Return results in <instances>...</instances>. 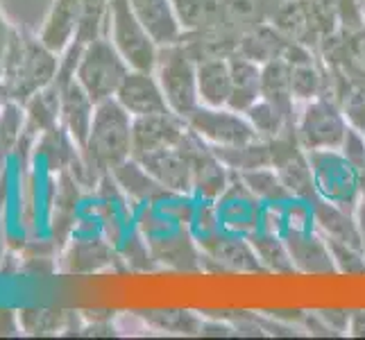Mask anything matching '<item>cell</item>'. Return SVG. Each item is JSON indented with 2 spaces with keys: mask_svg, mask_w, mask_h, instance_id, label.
Masks as SVG:
<instances>
[{
  "mask_svg": "<svg viewBox=\"0 0 365 340\" xmlns=\"http://www.w3.org/2000/svg\"><path fill=\"white\" fill-rule=\"evenodd\" d=\"M61 59L41 39L11 32L5 53L0 93L5 100L28 105V100L57 80Z\"/></svg>",
  "mask_w": 365,
  "mask_h": 340,
  "instance_id": "cell-1",
  "label": "cell"
},
{
  "mask_svg": "<svg viewBox=\"0 0 365 340\" xmlns=\"http://www.w3.org/2000/svg\"><path fill=\"white\" fill-rule=\"evenodd\" d=\"M132 120L134 118L120 107L116 98L96 105L89 138L80 150L82 168L86 172L100 180L132 157Z\"/></svg>",
  "mask_w": 365,
  "mask_h": 340,
  "instance_id": "cell-2",
  "label": "cell"
},
{
  "mask_svg": "<svg viewBox=\"0 0 365 340\" xmlns=\"http://www.w3.org/2000/svg\"><path fill=\"white\" fill-rule=\"evenodd\" d=\"M155 75L161 84L168 109L186 120L200 107V98H197V61L188 53V48L182 43V39L178 43L159 48Z\"/></svg>",
  "mask_w": 365,
  "mask_h": 340,
  "instance_id": "cell-3",
  "label": "cell"
},
{
  "mask_svg": "<svg viewBox=\"0 0 365 340\" xmlns=\"http://www.w3.org/2000/svg\"><path fill=\"white\" fill-rule=\"evenodd\" d=\"M128 73V61L120 57L109 36H98L82 46L78 66H75V80L98 105L109 98H116V91L120 89Z\"/></svg>",
  "mask_w": 365,
  "mask_h": 340,
  "instance_id": "cell-4",
  "label": "cell"
},
{
  "mask_svg": "<svg viewBox=\"0 0 365 340\" xmlns=\"http://www.w3.org/2000/svg\"><path fill=\"white\" fill-rule=\"evenodd\" d=\"M309 161L316 197L354 213L363 193V180L347 157L341 150H316L309 153Z\"/></svg>",
  "mask_w": 365,
  "mask_h": 340,
  "instance_id": "cell-5",
  "label": "cell"
},
{
  "mask_svg": "<svg viewBox=\"0 0 365 340\" xmlns=\"http://www.w3.org/2000/svg\"><path fill=\"white\" fill-rule=\"evenodd\" d=\"M349 132V123L336 98L322 96L309 100L299 107L295 120V136L307 153L316 150H341L345 136Z\"/></svg>",
  "mask_w": 365,
  "mask_h": 340,
  "instance_id": "cell-6",
  "label": "cell"
},
{
  "mask_svg": "<svg viewBox=\"0 0 365 340\" xmlns=\"http://www.w3.org/2000/svg\"><path fill=\"white\" fill-rule=\"evenodd\" d=\"M109 39L116 46L120 57L134 71H150L157 66L159 46L145 25L136 19L128 0H109Z\"/></svg>",
  "mask_w": 365,
  "mask_h": 340,
  "instance_id": "cell-7",
  "label": "cell"
},
{
  "mask_svg": "<svg viewBox=\"0 0 365 340\" xmlns=\"http://www.w3.org/2000/svg\"><path fill=\"white\" fill-rule=\"evenodd\" d=\"M202 254V270H220L232 274H263L259 257L250 238L227 230H216L195 241Z\"/></svg>",
  "mask_w": 365,
  "mask_h": 340,
  "instance_id": "cell-8",
  "label": "cell"
},
{
  "mask_svg": "<svg viewBox=\"0 0 365 340\" xmlns=\"http://www.w3.org/2000/svg\"><path fill=\"white\" fill-rule=\"evenodd\" d=\"M188 130L195 132L211 148H232L247 141H255L257 132L252 130L245 113L232 107H205L200 105L186 118Z\"/></svg>",
  "mask_w": 365,
  "mask_h": 340,
  "instance_id": "cell-9",
  "label": "cell"
},
{
  "mask_svg": "<svg viewBox=\"0 0 365 340\" xmlns=\"http://www.w3.org/2000/svg\"><path fill=\"white\" fill-rule=\"evenodd\" d=\"M180 148L191 166L193 195L197 200H216L232 182V170L225 166L207 141H202L195 132L188 130L180 141Z\"/></svg>",
  "mask_w": 365,
  "mask_h": 340,
  "instance_id": "cell-10",
  "label": "cell"
},
{
  "mask_svg": "<svg viewBox=\"0 0 365 340\" xmlns=\"http://www.w3.org/2000/svg\"><path fill=\"white\" fill-rule=\"evenodd\" d=\"M213 205H216V213L222 230L250 236L263 227L266 205L250 191L247 184L238 175H232L230 186L213 200Z\"/></svg>",
  "mask_w": 365,
  "mask_h": 340,
  "instance_id": "cell-11",
  "label": "cell"
},
{
  "mask_svg": "<svg viewBox=\"0 0 365 340\" xmlns=\"http://www.w3.org/2000/svg\"><path fill=\"white\" fill-rule=\"evenodd\" d=\"M268 143H270V155H272V168L279 175L286 191L299 200L316 197L309 153L299 145L295 130L277 136Z\"/></svg>",
  "mask_w": 365,
  "mask_h": 340,
  "instance_id": "cell-12",
  "label": "cell"
},
{
  "mask_svg": "<svg viewBox=\"0 0 365 340\" xmlns=\"http://www.w3.org/2000/svg\"><path fill=\"white\" fill-rule=\"evenodd\" d=\"M186 132V120L170 109L161 113H150V116H136L132 120V157L136 159L163 148L180 145Z\"/></svg>",
  "mask_w": 365,
  "mask_h": 340,
  "instance_id": "cell-13",
  "label": "cell"
},
{
  "mask_svg": "<svg viewBox=\"0 0 365 340\" xmlns=\"http://www.w3.org/2000/svg\"><path fill=\"white\" fill-rule=\"evenodd\" d=\"M116 100L132 118L168 111V103H166V98H163L161 84L157 80L155 71L150 73V71L130 68V73L125 75V80L120 84V89L116 91Z\"/></svg>",
  "mask_w": 365,
  "mask_h": 340,
  "instance_id": "cell-14",
  "label": "cell"
},
{
  "mask_svg": "<svg viewBox=\"0 0 365 340\" xmlns=\"http://www.w3.org/2000/svg\"><path fill=\"white\" fill-rule=\"evenodd\" d=\"M284 238H286L288 254H291L295 274H313V277L336 274L329 245H327V241L316 230L291 232V234H284Z\"/></svg>",
  "mask_w": 365,
  "mask_h": 340,
  "instance_id": "cell-15",
  "label": "cell"
},
{
  "mask_svg": "<svg viewBox=\"0 0 365 340\" xmlns=\"http://www.w3.org/2000/svg\"><path fill=\"white\" fill-rule=\"evenodd\" d=\"M134 159V157H132ZM136 161L153 175V180L173 193H188L193 195V182H191V166L184 157L182 148H163L157 153H148L143 157H136Z\"/></svg>",
  "mask_w": 365,
  "mask_h": 340,
  "instance_id": "cell-16",
  "label": "cell"
},
{
  "mask_svg": "<svg viewBox=\"0 0 365 340\" xmlns=\"http://www.w3.org/2000/svg\"><path fill=\"white\" fill-rule=\"evenodd\" d=\"M57 86H59V100H61V125H64L68 136L82 150L86 138H89L96 103L75 78Z\"/></svg>",
  "mask_w": 365,
  "mask_h": 340,
  "instance_id": "cell-17",
  "label": "cell"
},
{
  "mask_svg": "<svg viewBox=\"0 0 365 340\" xmlns=\"http://www.w3.org/2000/svg\"><path fill=\"white\" fill-rule=\"evenodd\" d=\"M311 202H313V222H316V232L327 243H343V245L363 247L354 213L343 207H336L331 202H324L320 197H313Z\"/></svg>",
  "mask_w": 365,
  "mask_h": 340,
  "instance_id": "cell-18",
  "label": "cell"
},
{
  "mask_svg": "<svg viewBox=\"0 0 365 340\" xmlns=\"http://www.w3.org/2000/svg\"><path fill=\"white\" fill-rule=\"evenodd\" d=\"M128 3L136 19L153 34L159 48L178 43L182 39V28L178 19H175L170 0H128Z\"/></svg>",
  "mask_w": 365,
  "mask_h": 340,
  "instance_id": "cell-19",
  "label": "cell"
},
{
  "mask_svg": "<svg viewBox=\"0 0 365 340\" xmlns=\"http://www.w3.org/2000/svg\"><path fill=\"white\" fill-rule=\"evenodd\" d=\"M232 93L230 57H207L197 61V98L205 107H227Z\"/></svg>",
  "mask_w": 365,
  "mask_h": 340,
  "instance_id": "cell-20",
  "label": "cell"
},
{
  "mask_svg": "<svg viewBox=\"0 0 365 340\" xmlns=\"http://www.w3.org/2000/svg\"><path fill=\"white\" fill-rule=\"evenodd\" d=\"M261 98L284 111L293 123L297 120L299 103L293 98L291 89V66L284 57L272 59L261 66Z\"/></svg>",
  "mask_w": 365,
  "mask_h": 340,
  "instance_id": "cell-21",
  "label": "cell"
},
{
  "mask_svg": "<svg viewBox=\"0 0 365 340\" xmlns=\"http://www.w3.org/2000/svg\"><path fill=\"white\" fill-rule=\"evenodd\" d=\"M80 11H82V0H55L39 39L50 50H55L57 55L64 53L75 41V32H78L80 25Z\"/></svg>",
  "mask_w": 365,
  "mask_h": 340,
  "instance_id": "cell-22",
  "label": "cell"
},
{
  "mask_svg": "<svg viewBox=\"0 0 365 340\" xmlns=\"http://www.w3.org/2000/svg\"><path fill=\"white\" fill-rule=\"evenodd\" d=\"M270 23L286 36L288 41L304 43V46H311L318 50L320 39H318L316 30H313V23H311L304 0H279L270 16Z\"/></svg>",
  "mask_w": 365,
  "mask_h": 340,
  "instance_id": "cell-23",
  "label": "cell"
},
{
  "mask_svg": "<svg viewBox=\"0 0 365 340\" xmlns=\"http://www.w3.org/2000/svg\"><path fill=\"white\" fill-rule=\"evenodd\" d=\"M288 46H291V41H288L286 36L268 21V23H261L257 28H252L238 36L236 53L263 66L272 59L284 57Z\"/></svg>",
  "mask_w": 365,
  "mask_h": 340,
  "instance_id": "cell-24",
  "label": "cell"
},
{
  "mask_svg": "<svg viewBox=\"0 0 365 340\" xmlns=\"http://www.w3.org/2000/svg\"><path fill=\"white\" fill-rule=\"evenodd\" d=\"M279 0H220V25L234 36L268 23Z\"/></svg>",
  "mask_w": 365,
  "mask_h": 340,
  "instance_id": "cell-25",
  "label": "cell"
},
{
  "mask_svg": "<svg viewBox=\"0 0 365 340\" xmlns=\"http://www.w3.org/2000/svg\"><path fill=\"white\" fill-rule=\"evenodd\" d=\"M109 175L118 184L120 193L128 197V202H132L134 207L155 202V200L166 191V188H161L153 180V175H150L141 163L132 157L125 159L123 163H118L116 168H111Z\"/></svg>",
  "mask_w": 365,
  "mask_h": 340,
  "instance_id": "cell-26",
  "label": "cell"
},
{
  "mask_svg": "<svg viewBox=\"0 0 365 340\" xmlns=\"http://www.w3.org/2000/svg\"><path fill=\"white\" fill-rule=\"evenodd\" d=\"M230 73H232V93L227 107L245 113L257 100H261V64L238 53H232Z\"/></svg>",
  "mask_w": 365,
  "mask_h": 340,
  "instance_id": "cell-27",
  "label": "cell"
},
{
  "mask_svg": "<svg viewBox=\"0 0 365 340\" xmlns=\"http://www.w3.org/2000/svg\"><path fill=\"white\" fill-rule=\"evenodd\" d=\"M250 243L255 247L259 263L263 272H272V274H295L291 254H288V245L286 238L279 232H272L261 227L259 232L250 234Z\"/></svg>",
  "mask_w": 365,
  "mask_h": 340,
  "instance_id": "cell-28",
  "label": "cell"
},
{
  "mask_svg": "<svg viewBox=\"0 0 365 340\" xmlns=\"http://www.w3.org/2000/svg\"><path fill=\"white\" fill-rule=\"evenodd\" d=\"M216 155L222 159V163L232 170V175H243L257 168L272 166V155H270V143L263 138H255L241 145L232 148H213Z\"/></svg>",
  "mask_w": 365,
  "mask_h": 340,
  "instance_id": "cell-29",
  "label": "cell"
},
{
  "mask_svg": "<svg viewBox=\"0 0 365 340\" xmlns=\"http://www.w3.org/2000/svg\"><path fill=\"white\" fill-rule=\"evenodd\" d=\"M182 34L205 32L220 23V0H170Z\"/></svg>",
  "mask_w": 365,
  "mask_h": 340,
  "instance_id": "cell-30",
  "label": "cell"
},
{
  "mask_svg": "<svg viewBox=\"0 0 365 340\" xmlns=\"http://www.w3.org/2000/svg\"><path fill=\"white\" fill-rule=\"evenodd\" d=\"M148 326H153L157 331H168L178 336H195L202 334L205 320L195 316L193 311L182 309H159V311H143L138 313Z\"/></svg>",
  "mask_w": 365,
  "mask_h": 340,
  "instance_id": "cell-31",
  "label": "cell"
},
{
  "mask_svg": "<svg viewBox=\"0 0 365 340\" xmlns=\"http://www.w3.org/2000/svg\"><path fill=\"white\" fill-rule=\"evenodd\" d=\"M245 116L252 125V130H255L257 136L263 138V141H272V138L295 130V123L288 118L284 111H279L272 103H268V100H263V98L257 100V103L245 111Z\"/></svg>",
  "mask_w": 365,
  "mask_h": 340,
  "instance_id": "cell-32",
  "label": "cell"
},
{
  "mask_svg": "<svg viewBox=\"0 0 365 340\" xmlns=\"http://www.w3.org/2000/svg\"><path fill=\"white\" fill-rule=\"evenodd\" d=\"M114 259V245H109L103 238H82V241L73 243L68 254V270L78 272H93L105 268L107 263Z\"/></svg>",
  "mask_w": 365,
  "mask_h": 340,
  "instance_id": "cell-33",
  "label": "cell"
},
{
  "mask_svg": "<svg viewBox=\"0 0 365 340\" xmlns=\"http://www.w3.org/2000/svg\"><path fill=\"white\" fill-rule=\"evenodd\" d=\"M252 193H255L263 205L266 207H272V205H282L286 202L288 197H293L291 193L286 191V186L282 184L279 175L274 172L272 166H266V168H257V170H250V172H243L238 175Z\"/></svg>",
  "mask_w": 365,
  "mask_h": 340,
  "instance_id": "cell-34",
  "label": "cell"
},
{
  "mask_svg": "<svg viewBox=\"0 0 365 340\" xmlns=\"http://www.w3.org/2000/svg\"><path fill=\"white\" fill-rule=\"evenodd\" d=\"M23 324L32 334H46L59 326L61 311H23Z\"/></svg>",
  "mask_w": 365,
  "mask_h": 340,
  "instance_id": "cell-35",
  "label": "cell"
},
{
  "mask_svg": "<svg viewBox=\"0 0 365 340\" xmlns=\"http://www.w3.org/2000/svg\"><path fill=\"white\" fill-rule=\"evenodd\" d=\"M347 334L354 338H365V311H351L347 322Z\"/></svg>",
  "mask_w": 365,
  "mask_h": 340,
  "instance_id": "cell-36",
  "label": "cell"
},
{
  "mask_svg": "<svg viewBox=\"0 0 365 340\" xmlns=\"http://www.w3.org/2000/svg\"><path fill=\"white\" fill-rule=\"evenodd\" d=\"M354 218H356L359 232H361V241H363V247H365V186H363V193H361L359 205L354 209Z\"/></svg>",
  "mask_w": 365,
  "mask_h": 340,
  "instance_id": "cell-37",
  "label": "cell"
},
{
  "mask_svg": "<svg viewBox=\"0 0 365 340\" xmlns=\"http://www.w3.org/2000/svg\"><path fill=\"white\" fill-rule=\"evenodd\" d=\"M0 100H5V98H3V93H0Z\"/></svg>",
  "mask_w": 365,
  "mask_h": 340,
  "instance_id": "cell-38",
  "label": "cell"
}]
</instances>
